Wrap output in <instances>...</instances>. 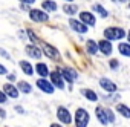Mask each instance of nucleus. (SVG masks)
Wrapping results in <instances>:
<instances>
[{
  "label": "nucleus",
  "instance_id": "nucleus-5",
  "mask_svg": "<svg viewBox=\"0 0 130 127\" xmlns=\"http://www.w3.org/2000/svg\"><path fill=\"white\" fill-rule=\"evenodd\" d=\"M69 25H71V28H72L75 32H80V34L87 32V25H84L81 20H74V19H71V20H69Z\"/></svg>",
  "mask_w": 130,
  "mask_h": 127
},
{
  "label": "nucleus",
  "instance_id": "nucleus-20",
  "mask_svg": "<svg viewBox=\"0 0 130 127\" xmlns=\"http://www.w3.org/2000/svg\"><path fill=\"white\" fill-rule=\"evenodd\" d=\"M35 69H37V74H40L41 77H46V75L49 74V71H47V66L44 65V63H38V65L35 66Z\"/></svg>",
  "mask_w": 130,
  "mask_h": 127
},
{
  "label": "nucleus",
  "instance_id": "nucleus-37",
  "mask_svg": "<svg viewBox=\"0 0 130 127\" xmlns=\"http://www.w3.org/2000/svg\"><path fill=\"white\" fill-rule=\"evenodd\" d=\"M128 6H130V2H128Z\"/></svg>",
  "mask_w": 130,
  "mask_h": 127
},
{
  "label": "nucleus",
  "instance_id": "nucleus-8",
  "mask_svg": "<svg viewBox=\"0 0 130 127\" xmlns=\"http://www.w3.org/2000/svg\"><path fill=\"white\" fill-rule=\"evenodd\" d=\"M100 86L106 90V92H115L116 90V84L113 81H110L109 78H101L100 80Z\"/></svg>",
  "mask_w": 130,
  "mask_h": 127
},
{
  "label": "nucleus",
  "instance_id": "nucleus-36",
  "mask_svg": "<svg viewBox=\"0 0 130 127\" xmlns=\"http://www.w3.org/2000/svg\"><path fill=\"white\" fill-rule=\"evenodd\" d=\"M119 2H127V0H119Z\"/></svg>",
  "mask_w": 130,
  "mask_h": 127
},
{
  "label": "nucleus",
  "instance_id": "nucleus-35",
  "mask_svg": "<svg viewBox=\"0 0 130 127\" xmlns=\"http://www.w3.org/2000/svg\"><path fill=\"white\" fill-rule=\"evenodd\" d=\"M127 37H128V41H130V31H128V34H127Z\"/></svg>",
  "mask_w": 130,
  "mask_h": 127
},
{
  "label": "nucleus",
  "instance_id": "nucleus-3",
  "mask_svg": "<svg viewBox=\"0 0 130 127\" xmlns=\"http://www.w3.org/2000/svg\"><path fill=\"white\" fill-rule=\"evenodd\" d=\"M57 116H58V119L61 121V122H64V124H71L72 122V115H71V112L66 109V107H58V110H57Z\"/></svg>",
  "mask_w": 130,
  "mask_h": 127
},
{
  "label": "nucleus",
  "instance_id": "nucleus-27",
  "mask_svg": "<svg viewBox=\"0 0 130 127\" xmlns=\"http://www.w3.org/2000/svg\"><path fill=\"white\" fill-rule=\"evenodd\" d=\"M5 101H6V93L0 90V104H2V103H5Z\"/></svg>",
  "mask_w": 130,
  "mask_h": 127
},
{
  "label": "nucleus",
  "instance_id": "nucleus-28",
  "mask_svg": "<svg viewBox=\"0 0 130 127\" xmlns=\"http://www.w3.org/2000/svg\"><path fill=\"white\" fill-rule=\"evenodd\" d=\"M6 74H8V69L3 65H0V75H6Z\"/></svg>",
  "mask_w": 130,
  "mask_h": 127
},
{
  "label": "nucleus",
  "instance_id": "nucleus-11",
  "mask_svg": "<svg viewBox=\"0 0 130 127\" xmlns=\"http://www.w3.org/2000/svg\"><path fill=\"white\" fill-rule=\"evenodd\" d=\"M80 20L84 25H87V26H95V17L90 12H81L80 14Z\"/></svg>",
  "mask_w": 130,
  "mask_h": 127
},
{
  "label": "nucleus",
  "instance_id": "nucleus-34",
  "mask_svg": "<svg viewBox=\"0 0 130 127\" xmlns=\"http://www.w3.org/2000/svg\"><path fill=\"white\" fill-rule=\"evenodd\" d=\"M51 127H61L60 124H51Z\"/></svg>",
  "mask_w": 130,
  "mask_h": 127
},
{
  "label": "nucleus",
  "instance_id": "nucleus-12",
  "mask_svg": "<svg viewBox=\"0 0 130 127\" xmlns=\"http://www.w3.org/2000/svg\"><path fill=\"white\" fill-rule=\"evenodd\" d=\"M98 49L104 54V55H110L112 54V44H110V40H101L98 43Z\"/></svg>",
  "mask_w": 130,
  "mask_h": 127
},
{
  "label": "nucleus",
  "instance_id": "nucleus-29",
  "mask_svg": "<svg viewBox=\"0 0 130 127\" xmlns=\"http://www.w3.org/2000/svg\"><path fill=\"white\" fill-rule=\"evenodd\" d=\"M110 68H112V69L118 68V61H116V60H112V61H110Z\"/></svg>",
  "mask_w": 130,
  "mask_h": 127
},
{
  "label": "nucleus",
  "instance_id": "nucleus-19",
  "mask_svg": "<svg viewBox=\"0 0 130 127\" xmlns=\"http://www.w3.org/2000/svg\"><path fill=\"white\" fill-rule=\"evenodd\" d=\"M116 110H118V113H121L124 118H130V109H128L125 104H118V106H116Z\"/></svg>",
  "mask_w": 130,
  "mask_h": 127
},
{
  "label": "nucleus",
  "instance_id": "nucleus-18",
  "mask_svg": "<svg viewBox=\"0 0 130 127\" xmlns=\"http://www.w3.org/2000/svg\"><path fill=\"white\" fill-rule=\"evenodd\" d=\"M19 90H20L22 93H31L32 86H31L29 83H26V81H19Z\"/></svg>",
  "mask_w": 130,
  "mask_h": 127
},
{
  "label": "nucleus",
  "instance_id": "nucleus-6",
  "mask_svg": "<svg viewBox=\"0 0 130 127\" xmlns=\"http://www.w3.org/2000/svg\"><path fill=\"white\" fill-rule=\"evenodd\" d=\"M29 17L34 20V22H46L47 20V14L44 11H40V9H32L29 11Z\"/></svg>",
  "mask_w": 130,
  "mask_h": 127
},
{
  "label": "nucleus",
  "instance_id": "nucleus-16",
  "mask_svg": "<svg viewBox=\"0 0 130 127\" xmlns=\"http://www.w3.org/2000/svg\"><path fill=\"white\" fill-rule=\"evenodd\" d=\"M19 65H20V68L23 69V72H25L26 75H32V74H34V68H32V65H31V63H28V61L22 60V61L19 63Z\"/></svg>",
  "mask_w": 130,
  "mask_h": 127
},
{
  "label": "nucleus",
  "instance_id": "nucleus-17",
  "mask_svg": "<svg viewBox=\"0 0 130 127\" xmlns=\"http://www.w3.org/2000/svg\"><path fill=\"white\" fill-rule=\"evenodd\" d=\"M118 51H119L121 55H124V57H130V43H119Z\"/></svg>",
  "mask_w": 130,
  "mask_h": 127
},
{
  "label": "nucleus",
  "instance_id": "nucleus-23",
  "mask_svg": "<svg viewBox=\"0 0 130 127\" xmlns=\"http://www.w3.org/2000/svg\"><path fill=\"white\" fill-rule=\"evenodd\" d=\"M87 51H89L90 55H95L96 51H98V43H95L93 40H89L87 41Z\"/></svg>",
  "mask_w": 130,
  "mask_h": 127
},
{
  "label": "nucleus",
  "instance_id": "nucleus-38",
  "mask_svg": "<svg viewBox=\"0 0 130 127\" xmlns=\"http://www.w3.org/2000/svg\"><path fill=\"white\" fill-rule=\"evenodd\" d=\"M69 2H72V0H69Z\"/></svg>",
  "mask_w": 130,
  "mask_h": 127
},
{
  "label": "nucleus",
  "instance_id": "nucleus-4",
  "mask_svg": "<svg viewBox=\"0 0 130 127\" xmlns=\"http://www.w3.org/2000/svg\"><path fill=\"white\" fill-rule=\"evenodd\" d=\"M43 52L46 54V57H49L51 60H60V52L52 46V44H47V43H43Z\"/></svg>",
  "mask_w": 130,
  "mask_h": 127
},
{
  "label": "nucleus",
  "instance_id": "nucleus-25",
  "mask_svg": "<svg viewBox=\"0 0 130 127\" xmlns=\"http://www.w3.org/2000/svg\"><path fill=\"white\" fill-rule=\"evenodd\" d=\"M93 11L100 12V15H101V17H107V15H109V12H107V11H106L100 3H95V5H93Z\"/></svg>",
  "mask_w": 130,
  "mask_h": 127
},
{
  "label": "nucleus",
  "instance_id": "nucleus-33",
  "mask_svg": "<svg viewBox=\"0 0 130 127\" xmlns=\"http://www.w3.org/2000/svg\"><path fill=\"white\" fill-rule=\"evenodd\" d=\"M0 116H2V118H5V116H6V113H5V110H3V109H0Z\"/></svg>",
  "mask_w": 130,
  "mask_h": 127
},
{
  "label": "nucleus",
  "instance_id": "nucleus-14",
  "mask_svg": "<svg viewBox=\"0 0 130 127\" xmlns=\"http://www.w3.org/2000/svg\"><path fill=\"white\" fill-rule=\"evenodd\" d=\"M3 92L6 93V97H11V98H17V97H19V89L14 87V86L9 84V83H6V84L3 86Z\"/></svg>",
  "mask_w": 130,
  "mask_h": 127
},
{
  "label": "nucleus",
  "instance_id": "nucleus-15",
  "mask_svg": "<svg viewBox=\"0 0 130 127\" xmlns=\"http://www.w3.org/2000/svg\"><path fill=\"white\" fill-rule=\"evenodd\" d=\"M95 113H96V118H98V121L101 124H104V125L109 124V118H107V113H106V109L104 107H96Z\"/></svg>",
  "mask_w": 130,
  "mask_h": 127
},
{
  "label": "nucleus",
  "instance_id": "nucleus-13",
  "mask_svg": "<svg viewBox=\"0 0 130 127\" xmlns=\"http://www.w3.org/2000/svg\"><path fill=\"white\" fill-rule=\"evenodd\" d=\"M26 54L32 58H41V51L35 44H28L26 46Z\"/></svg>",
  "mask_w": 130,
  "mask_h": 127
},
{
  "label": "nucleus",
  "instance_id": "nucleus-24",
  "mask_svg": "<svg viewBox=\"0 0 130 127\" xmlns=\"http://www.w3.org/2000/svg\"><path fill=\"white\" fill-rule=\"evenodd\" d=\"M63 11L66 12V14H69V15H72V14H75L78 11V6H75V5H66V6H63Z\"/></svg>",
  "mask_w": 130,
  "mask_h": 127
},
{
  "label": "nucleus",
  "instance_id": "nucleus-7",
  "mask_svg": "<svg viewBox=\"0 0 130 127\" xmlns=\"http://www.w3.org/2000/svg\"><path fill=\"white\" fill-rule=\"evenodd\" d=\"M37 86H38L43 92H46V93H54V86L51 84V81H47V80H44V78H40V80L37 81Z\"/></svg>",
  "mask_w": 130,
  "mask_h": 127
},
{
  "label": "nucleus",
  "instance_id": "nucleus-1",
  "mask_svg": "<svg viewBox=\"0 0 130 127\" xmlns=\"http://www.w3.org/2000/svg\"><path fill=\"white\" fill-rule=\"evenodd\" d=\"M89 122V113L84 109H77L75 112V125L77 127H86Z\"/></svg>",
  "mask_w": 130,
  "mask_h": 127
},
{
  "label": "nucleus",
  "instance_id": "nucleus-30",
  "mask_svg": "<svg viewBox=\"0 0 130 127\" xmlns=\"http://www.w3.org/2000/svg\"><path fill=\"white\" fill-rule=\"evenodd\" d=\"M28 35H29V38H31V40H34V41H37V37H35V35L32 34V31H28Z\"/></svg>",
  "mask_w": 130,
  "mask_h": 127
},
{
  "label": "nucleus",
  "instance_id": "nucleus-32",
  "mask_svg": "<svg viewBox=\"0 0 130 127\" xmlns=\"http://www.w3.org/2000/svg\"><path fill=\"white\" fill-rule=\"evenodd\" d=\"M20 2H23V3H28V5H31V3H34L35 0H20Z\"/></svg>",
  "mask_w": 130,
  "mask_h": 127
},
{
  "label": "nucleus",
  "instance_id": "nucleus-21",
  "mask_svg": "<svg viewBox=\"0 0 130 127\" xmlns=\"http://www.w3.org/2000/svg\"><path fill=\"white\" fill-rule=\"evenodd\" d=\"M83 95H84L89 101H96V100H98V95H96L93 90H90V89H84V90H83Z\"/></svg>",
  "mask_w": 130,
  "mask_h": 127
},
{
  "label": "nucleus",
  "instance_id": "nucleus-31",
  "mask_svg": "<svg viewBox=\"0 0 130 127\" xmlns=\"http://www.w3.org/2000/svg\"><path fill=\"white\" fill-rule=\"evenodd\" d=\"M0 54H2V55H3V57H5V58H8V60H9V58H11V57H9V54H6V52H5V51H3V49H0Z\"/></svg>",
  "mask_w": 130,
  "mask_h": 127
},
{
  "label": "nucleus",
  "instance_id": "nucleus-10",
  "mask_svg": "<svg viewBox=\"0 0 130 127\" xmlns=\"http://www.w3.org/2000/svg\"><path fill=\"white\" fill-rule=\"evenodd\" d=\"M51 81H52V84H54V86H57L58 89H63V87H64L63 77H61V74H60V72H57V71L51 74Z\"/></svg>",
  "mask_w": 130,
  "mask_h": 127
},
{
  "label": "nucleus",
  "instance_id": "nucleus-22",
  "mask_svg": "<svg viewBox=\"0 0 130 127\" xmlns=\"http://www.w3.org/2000/svg\"><path fill=\"white\" fill-rule=\"evenodd\" d=\"M46 11H55L58 6H57V3L55 2H52V0H44V2H43V5H41Z\"/></svg>",
  "mask_w": 130,
  "mask_h": 127
},
{
  "label": "nucleus",
  "instance_id": "nucleus-9",
  "mask_svg": "<svg viewBox=\"0 0 130 127\" xmlns=\"http://www.w3.org/2000/svg\"><path fill=\"white\" fill-rule=\"evenodd\" d=\"M61 75H63L64 80L69 81V83H72V81L77 78V72H75L74 69H69V68H63V69H61Z\"/></svg>",
  "mask_w": 130,
  "mask_h": 127
},
{
  "label": "nucleus",
  "instance_id": "nucleus-26",
  "mask_svg": "<svg viewBox=\"0 0 130 127\" xmlns=\"http://www.w3.org/2000/svg\"><path fill=\"white\" fill-rule=\"evenodd\" d=\"M106 113H107V118H109V122H113L115 121V116H113V113L109 110V109H106Z\"/></svg>",
  "mask_w": 130,
  "mask_h": 127
},
{
  "label": "nucleus",
  "instance_id": "nucleus-2",
  "mask_svg": "<svg viewBox=\"0 0 130 127\" xmlns=\"http://www.w3.org/2000/svg\"><path fill=\"white\" fill-rule=\"evenodd\" d=\"M124 35H125V32L121 28H107L104 31V37L107 40H118V38H122Z\"/></svg>",
  "mask_w": 130,
  "mask_h": 127
}]
</instances>
